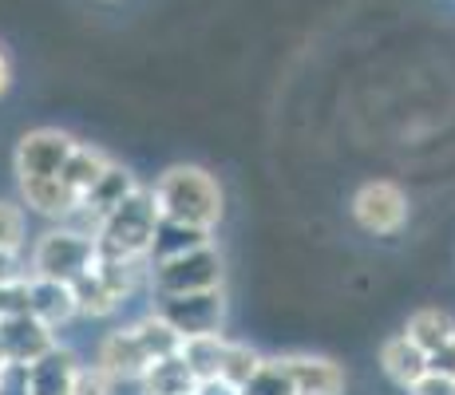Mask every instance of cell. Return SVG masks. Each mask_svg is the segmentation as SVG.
I'll return each mask as SVG.
<instances>
[{
  "mask_svg": "<svg viewBox=\"0 0 455 395\" xmlns=\"http://www.w3.org/2000/svg\"><path fill=\"white\" fill-rule=\"evenodd\" d=\"M147 261H119V257H103L95 253L92 269L72 280L76 293V309L87 320H103V316H116L139 288H147Z\"/></svg>",
  "mask_w": 455,
  "mask_h": 395,
  "instance_id": "2",
  "label": "cell"
},
{
  "mask_svg": "<svg viewBox=\"0 0 455 395\" xmlns=\"http://www.w3.org/2000/svg\"><path fill=\"white\" fill-rule=\"evenodd\" d=\"M348 214L372 237H396L408 225V194L400 182L392 178H369L364 186H356Z\"/></svg>",
  "mask_w": 455,
  "mask_h": 395,
  "instance_id": "6",
  "label": "cell"
},
{
  "mask_svg": "<svg viewBox=\"0 0 455 395\" xmlns=\"http://www.w3.org/2000/svg\"><path fill=\"white\" fill-rule=\"evenodd\" d=\"M56 344H60L56 332L28 312L0 320V359H4V364L28 367V364H36L40 356H48Z\"/></svg>",
  "mask_w": 455,
  "mask_h": 395,
  "instance_id": "9",
  "label": "cell"
},
{
  "mask_svg": "<svg viewBox=\"0 0 455 395\" xmlns=\"http://www.w3.org/2000/svg\"><path fill=\"white\" fill-rule=\"evenodd\" d=\"M408 395H455V383L443 380V375H435V372H427Z\"/></svg>",
  "mask_w": 455,
  "mask_h": 395,
  "instance_id": "30",
  "label": "cell"
},
{
  "mask_svg": "<svg viewBox=\"0 0 455 395\" xmlns=\"http://www.w3.org/2000/svg\"><path fill=\"white\" fill-rule=\"evenodd\" d=\"M108 166H111V158H108V154H103V151H95V146H87V143H80V146H76V151H72V158H68V162H64V170H60V178H64V186L72 190V194L80 198V201H84L87 194H92V186H95V182L103 178V170H108Z\"/></svg>",
  "mask_w": 455,
  "mask_h": 395,
  "instance_id": "19",
  "label": "cell"
},
{
  "mask_svg": "<svg viewBox=\"0 0 455 395\" xmlns=\"http://www.w3.org/2000/svg\"><path fill=\"white\" fill-rule=\"evenodd\" d=\"M28 245V214L20 201L0 198V253L4 257H20Z\"/></svg>",
  "mask_w": 455,
  "mask_h": 395,
  "instance_id": "24",
  "label": "cell"
},
{
  "mask_svg": "<svg viewBox=\"0 0 455 395\" xmlns=\"http://www.w3.org/2000/svg\"><path fill=\"white\" fill-rule=\"evenodd\" d=\"M261 356L258 348L242 344V340H226V356H222V367H218V380L230 383V388H242L253 372L261 367Z\"/></svg>",
  "mask_w": 455,
  "mask_h": 395,
  "instance_id": "23",
  "label": "cell"
},
{
  "mask_svg": "<svg viewBox=\"0 0 455 395\" xmlns=\"http://www.w3.org/2000/svg\"><path fill=\"white\" fill-rule=\"evenodd\" d=\"M151 301H155L151 309L159 312L182 340L222 332V316H226L222 288H210V293H187V296H151Z\"/></svg>",
  "mask_w": 455,
  "mask_h": 395,
  "instance_id": "8",
  "label": "cell"
},
{
  "mask_svg": "<svg viewBox=\"0 0 455 395\" xmlns=\"http://www.w3.org/2000/svg\"><path fill=\"white\" fill-rule=\"evenodd\" d=\"M135 388H139V395H195L198 380L182 356H166V359L147 364V372L139 375Z\"/></svg>",
  "mask_w": 455,
  "mask_h": 395,
  "instance_id": "17",
  "label": "cell"
},
{
  "mask_svg": "<svg viewBox=\"0 0 455 395\" xmlns=\"http://www.w3.org/2000/svg\"><path fill=\"white\" fill-rule=\"evenodd\" d=\"M380 372L388 375L396 388L412 391L416 383L427 375V356L419 352V348L404 336V332H396V336H388L380 344Z\"/></svg>",
  "mask_w": 455,
  "mask_h": 395,
  "instance_id": "15",
  "label": "cell"
},
{
  "mask_svg": "<svg viewBox=\"0 0 455 395\" xmlns=\"http://www.w3.org/2000/svg\"><path fill=\"white\" fill-rule=\"evenodd\" d=\"M203 245H214V233H210V230H198V225L166 222V217H159L155 237H151V249H147V265L182 257V253H195V249H203Z\"/></svg>",
  "mask_w": 455,
  "mask_h": 395,
  "instance_id": "16",
  "label": "cell"
},
{
  "mask_svg": "<svg viewBox=\"0 0 455 395\" xmlns=\"http://www.w3.org/2000/svg\"><path fill=\"white\" fill-rule=\"evenodd\" d=\"M28 312V273L16 280H0V320Z\"/></svg>",
  "mask_w": 455,
  "mask_h": 395,
  "instance_id": "27",
  "label": "cell"
},
{
  "mask_svg": "<svg viewBox=\"0 0 455 395\" xmlns=\"http://www.w3.org/2000/svg\"><path fill=\"white\" fill-rule=\"evenodd\" d=\"M277 364L290 375L293 395H345V367L332 356L285 352V356H277Z\"/></svg>",
  "mask_w": 455,
  "mask_h": 395,
  "instance_id": "10",
  "label": "cell"
},
{
  "mask_svg": "<svg viewBox=\"0 0 455 395\" xmlns=\"http://www.w3.org/2000/svg\"><path fill=\"white\" fill-rule=\"evenodd\" d=\"M76 146H80V138H72L60 127L24 130L12 154L16 178H60V170H64V162L72 158Z\"/></svg>",
  "mask_w": 455,
  "mask_h": 395,
  "instance_id": "7",
  "label": "cell"
},
{
  "mask_svg": "<svg viewBox=\"0 0 455 395\" xmlns=\"http://www.w3.org/2000/svg\"><path fill=\"white\" fill-rule=\"evenodd\" d=\"M427 372H435V375H443V380L455 383V336L443 348H435V352L427 356Z\"/></svg>",
  "mask_w": 455,
  "mask_h": 395,
  "instance_id": "29",
  "label": "cell"
},
{
  "mask_svg": "<svg viewBox=\"0 0 455 395\" xmlns=\"http://www.w3.org/2000/svg\"><path fill=\"white\" fill-rule=\"evenodd\" d=\"M119 391V383L111 380L103 367H95V364H80V372H76V388L72 395H116Z\"/></svg>",
  "mask_w": 455,
  "mask_h": 395,
  "instance_id": "26",
  "label": "cell"
},
{
  "mask_svg": "<svg viewBox=\"0 0 455 395\" xmlns=\"http://www.w3.org/2000/svg\"><path fill=\"white\" fill-rule=\"evenodd\" d=\"M155 225H159V209L151 201V190L139 186L131 198H124L108 217H103L100 233H95V253L119 261H147Z\"/></svg>",
  "mask_w": 455,
  "mask_h": 395,
  "instance_id": "3",
  "label": "cell"
},
{
  "mask_svg": "<svg viewBox=\"0 0 455 395\" xmlns=\"http://www.w3.org/2000/svg\"><path fill=\"white\" fill-rule=\"evenodd\" d=\"M16 186H20L24 214H36L52 225L68 222L76 214V206H80V198L64 186V178H16Z\"/></svg>",
  "mask_w": 455,
  "mask_h": 395,
  "instance_id": "12",
  "label": "cell"
},
{
  "mask_svg": "<svg viewBox=\"0 0 455 395\" xmlns=\"http://www.w3.org/2000/svg\"><path fill=\"white\" fill-rule=\"evenodd\" d=\"M147 364H151V356H147V348L139 344L131 324L111 328L108 336L100 340V348H95V367H103L116 383H139V375L147 372Z\"/></svg>",
  "mask_w": 455,
  "mask_h": 395,
  "instance_id": "11",
  "label": "cell"
},
{
  "mask_svg": "<svg viewBox=\"0 0 455 395\" xmlns=\"http://www.w3.org/2000/svg\"><path fill=\"white\" fill-rule=\"evenodd\" d=\"M0 395H28V367L20 364L0 367Z\"/></svg>",
  "mask_w": 455,
  "mask_h": 395,
  "instance_id": "28",
  "label": "cell"
},
{
  "mask_svg": "<svg viewBox=\"0 0 455 395\" xmlns=\"http://www.w3.org/2000/svg\"><path fill=\"white\" fill-rule=\"evenodd\" d=\"M12 87V64H8V56H4V48H0V95Z\"/></svg>",
  "mask_w": 455,
  "mask_h": 395,
  "instance_id": "32",
  "label": "cell"
},
{
  "mask_svg": "<svg viewBox=\"0 0 455 395\" xmlns=\"http://www.w3.org/2000/svg\"><path fill=\"white\" fill-rule=\"evenodd\" d=\"M95 261V237H87L72 225H48L28 253V277H48V280H80Z\"/></svg>",
  "mask_w": 455,
  "mask_h": 395,
  "instance_id": "4",
  "label": "cell"
},
{
  "mask_svg": "<svg viewBox=\"0 0 455 395\" xmlns=\"http://www.w3.org/2000/svg\"><path fill=\"white\" fill-rule=\"evenodd\" d=\"M135 190H139V178H135V174H131L124 162H111L108 170H103V178L95 182L92 194H87L80 206H84L92 217H100V225H103V217H108L124 198L135 194Z\"/></svg>",
  "mask_w": 455,
  "mask_h": 395,
  "instance_id": "18",
  "label": "cell"
},
{
  "mask_svg": "<svg viewBox=\"0 0 455 395\" xmlns=\"http://www.w3.org/2000/svg\"><path fill=\"white\" fill-rule=\"evenodd\" d=\"M182 359L187 367L195 372V380H218V367H222V356H226V336L222 332H210V336H190L182 340Z\"/></svg>",
  "mask_w": 455,
  "mask_h": 395,
  "instance_id": "22",
  "label": "cell"
},
{
  "mask_svg": "<svg viewBox=\"0 0 455 395\" xmlns=\"http://www.w3.org/2000/svg\"><path fill=\"white\" fill-rule=\"evenodd\" d=\"M195 395H238V388H230V383H222V380H203L195 388Z\"/></svg>",
  "mask_w": 455,
  "mask_h": 395,
  "instance_id": "31",
  "label": "cell"
},
{
  "mask_svg": "<svg viewBox=\"0 0 455 395\" xmlns=\"http://www.w3.org/2000/svg\"><path fill=\"white\" fill-rule=\"evenodd\" d=\"M0 367H4V359H0Z\"/></svg>",
  "mask_w": 455,
  "mask_h": 395,
  "instance_id": "33",
  "label": "cell"
},
{
  "mask_svg": "<svg viewBox=\"0 0 455 395\" xmlns=\"http://www.w3.org/2000/svg\"><path fill=\"white\" fill-rule=\"evenodd\" d=\"M131 328H135L139 344L147 348L151 364H155V359H166V356H179V352H182V336H179V332H174L171 324H166L155 309H147L135 324H131Z\"/></svg>",
  "mask_w": 455,
  "mask_h": 395,
  "instance_id": "21",
  "label": "cell"
},
{
  "mask_svg": "<svg viewBox=\"0 0 455 395\" xmlns=\"http://www.w3.org/2000/svg\"><path fill=\"white\" fill-rule=\"evenodd\" d=\"M28 316L48 324L52 332L72 324L80 309H76V293L68 280H48V277H28Z\"/></svg>",
  "mask_w": 455,
  "mask_h": 395,
  "instance_id": "13",
  "label": "cell"
},
{
  "mask_svg": "<svg viewBox=\"0 0 455 395\" xmlns=\"http://www.w3.org/2000/svg\"><path fill=\"white\" fill-rule=\"evenodd\" d=\"M238 395H293V388H290V375L277 364V356H269V359H261L258 372L238 388Z\"/></svg>",
  "mask_w": 455,
  "mask_h": 395,
  "instance_id": "25",
  "label": "cell"
},
{
  "mask_svg": "<svg viewBox=\"0 0 455 395\" xmlns=\"http://www.w3.org/2000/svg\"><path fill=\"white\" fill-rule=\"evenodd\" d=\"M80 359L72 348L56 344L48 356H40L36 364H28V395H72Z\"/></svg>",
  "mask_w": 455,
  "mask_h": 395,
  "instance_id": "14",
  "label": "cell"
},
{
  "mask_svg": "<svg viewBox=\"0 0 455 395\" xmlns=\"http://www.w3.org/2000/svg\"><path fill=\"white\" fill-rule=\"evenodd\" d=\"M222 288V257L214 245H203L195 253H182L171 261H155L147 269V293L151 296H187Z\"/></svg>",
  "mask_w": 455,
  "mask_h": 395,
  "instance_id": "5",
  "label": "cell"
},
{
  "mask_svg": "<svg viewBox=\"0 0 455 395\" xmlns=\"http://www.w3.org/2000/svg\"><path fill=\"white\" fill-rule=\"evenodd\" d=\"M404 336L412 340L424 356H432L435 348H443L455 336V320H451V312H443V309H416L404 324Z\"/></svg>",
  "mask_w": 455,
  "mask_h": 395,
  "instance_id": "20",
  "label": "cell"
},
{
  "mask_svg": "<svg viewBox=\"0 0 455 395\" xmlns=\"http://www.w3.org/2000/svg\"><path fill=\"white\" fill-rule=\"evenodd\" d=\"M147 190H151L155 209H159V217H166V222H187V225L214 233L226 214V194L218 186V178L206 166H195V162L166 166Z\"/></svg>",
  "mask_w": 455,
  "mask_h": 395,
  "instance_id": "1",
  "label": "cell"
}]
</instances>
